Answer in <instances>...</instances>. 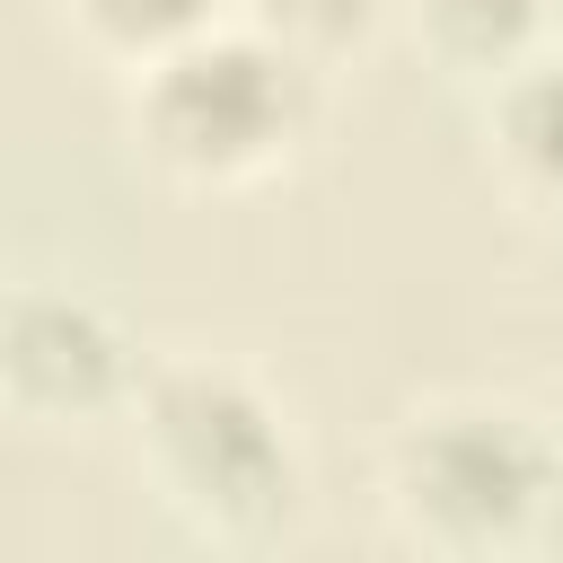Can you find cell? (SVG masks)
Listing matches in <instances>:
<instances>
[{
    "mask_svg": "<svg viewBox=\"0 0 563 563\" xmlns=\"http://www.w3.org/2000/svg\"><path fill=\"white\" fill-rule=\"evenodd\" d=\"M141 484L211 545H273L308 510V449L273 378L229 352H167L150 361L132 413Z\"/></svg>",
    "mask_w": 563,
    "mask_h": 563,
    "instance_id": "obj_1",
    "label": "cell"
},
{
    "mask_svg": "<svg viewBox=\"0 0 563 563\" xmlns=\"http://www.w3.org/2000/svg\"><path fill=\"white\" fill-rule=\"evenodd\" d=\"M317 123H325V70L282 35H264L246 9L123 79V132L141 167L185 194H255L290 176Z\"/></svg>",
    "mask_w": 563,
    "mask_h": 563,
    "instance_id": "obj_2",
    "label": "cell"
},
{
    "mask_svg": "<svg viewBox=\"0 0 563 563\" xmlns=\"http://www.w3.org/2000/svg\"><path fill=\"white\" fill-rule=\"evenodd\" d=\"M378 501L422 554H519L563 501V449L510 396H431L396 413L378 449Z\"/></svg>",
    "mask_w": 563,
    "mask_h": 563,
    "instance_id": "obj_3",
    "label": "cell"
},
{
    "mask_svg": "<svg viewBox=\"0 0 563 563\" xmlns=\"http://www.w3.org/2000/svg\"><path fill=\"white\" fill-rule=\"evenodd\" d=\"M150 378V352L132 325L70 290V282H18L0 308V405L18 431H97L123 422Z\"/></svg>",
    "mask_w": 563,
    "mask_h": 563,
    "instance_id": "obj_4",
    "label": "cell"
},
{
    "mask_svg": "<svg viewBox=\"0 0 563 563\" xmlns=\"http://www.w3.org/2000/svg\"><path fill=\"white\" fill-rule=\"evenodd\" d=\"M484 167L519 211L563 220V53H537L484 88Z\"/></svg>",
    "mask_w": 563,
    "mask_h": 563,
    "instance_id": "obj_5",
    "label": "cell"
},
{
    "mask_svg": "<svg viewBox=\"0 0 563 563\" xmlns=\"http://www.w3.org/2000/svg\"><path fill=\"white\" fill-rule=\"evenodd\" d=\"M396 26H405V44H413L440 79L493 88V79H510L519 62L545 53L554 0H405Z\"/></svg>",
    "mask_w": 563,
    "mask_h": 563,
    "instance_id": "obj_6",
    "label": "cell"
},
{
    "mask_svg": "<svg viewBox=\"0 0 563 563\" xmlns=\"http://www.w3.org/2000/svg\"><path fill=\"white\" fill-rule=\"evenodd\" d=\"M62 9V26H70V44L79 53H97L106 70H150V62H167L176 44H194V35H211V26H229L246 0H53Z\"/></svg>",
    "mask_w": 563,
    "mask_h": 563,
    "instance_id": "obj_7",
    "label": "cell"
},
{
    "mask_svg": "<svg viewBox=\"0 0 563 563\" xmlns=\"http://www.w3.org/2000/svg\"><path fill=\"white\" fill-rule=\"evenodd\" d=\"M396 9H405V0H246V18H255L264 35H282L290 53H308L317 70L361 62V53L396 26Z\"/></svg>",
    "mask_w": 563,
    "mask_h": 563,
    "instance_id": "obj_8",
    "label": "cell"
}]
</instances>
